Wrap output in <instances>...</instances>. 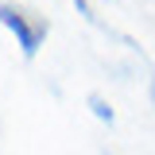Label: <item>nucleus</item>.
Returning <instances> with one entry per match:
<instances>
[{
  "label": "nucleus",
  "mask_w": 155,
  "mask_h": 155,
  "mask_svg": "<svg viewBox=\"0 0 155 155\" xmlns=\"http://www.w3.org/2000/svg\"><path fill=\"white\" fill-rule=\"evenodd\" d=\"M0 23L19 39L23 54L35 58L39 43L47 39V19H43V16H31V12H23V8H16V4H0Z\"/></svg>",
  "instance_id": "1"
},
{
  "label": "nucleus",
  "mask_w": 155,
  "mask_h": 155,
  "mask_svg": "<svg viewBox=\"0 0 155 155\" xmlns=\"http://www.w3.org/2000/svg\"><path fill=\"white\" fill-rule=\"evenodd\" d=\"M74 4H78V8H81V12H85V0H74Z\"/></svg>",
  "instance_id": "2"
}]
</instances>
